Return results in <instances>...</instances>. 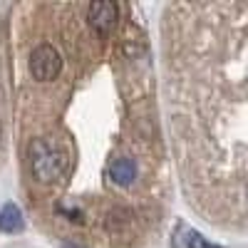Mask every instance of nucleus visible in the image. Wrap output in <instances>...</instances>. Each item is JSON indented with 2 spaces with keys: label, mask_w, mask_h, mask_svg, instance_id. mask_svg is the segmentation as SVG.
<instances>
[{
  "label": "nucleus",
  "mask_w": 248,
  "mask_h": 248,
  "mask_svg": "<svg viewBox=\"0 0 248 248\" xmlns=\"http://www.w3.org/2000/svg\"><path fill=\"white\" fill-rule=\"evenodd\" d=\"M117 15H119V8H117V3H109V0H102V3L87 5V23L102 37H105L114 28Z\"/></svg>",
  "instance_id": "3"
},
{
  "label": "nucleus",
  "mask_w": 248,
  "mask_h": 248,
  "mask_svg": "<svg viewBox=\"0 0 248 248\" xmlns=\"http://www.w3.org/2000/svg\"><path fill=\"white\" fill-rule=\"evenodd\" d=\"M23 229V214L15 203H5L0 211V231L3 233H17Z\"/></svg>",
  "instance_id": "5"
},
{
  "label": "nucleus",
  "mask_w": 248,
  "mask_h": 248,
  "mask_svg": "<svg viewBox=\"0 0 248 248\" xmlns=\"http://www.w3.org/2000/svg\"><path fill=\"white\" fill-rule=\"evenodd\" d=\"M107 176L114 186H119V189H129V186L139 179V164L132 156H117V159L109 161Z\"/></svg>",
  "instance_id": "4"
},
{
  "label": "nucleus",
  "mask_w": 248,
  "mask_h": 248,
  "mask_svg": "<svg viewBox=\"0 0 248 248\" xmlns=\"http://www.w3.org/2000/svg\"><path fill=\"white\" fill-rule=\"evenodd\" d=\"M28 159H30V174L40 184H57L70 174L72 159L67 147H62L57 139L37 137L28 144Z\"/></svg>",
  "instance_id": "1"
},
{
  "label": "nucleus",
  "mask_w": 248,
  "mask_h": 248,
  "mask_svg": "<svg viewBox=\"0 0 248 248\" xmlns=\"http://www.w3.org/2000/svg\"><path fill=\"white\" fill-rule=\"evenodd\" d=\"M186 246H189V248H221V246H214L206 238H201L199 233H189V236H186Z\"/></svg>",
  "instance_id": "6"
},
{
  "label": "nucleus",
  "mask_w": 248,
  "mask_h": 248,
  "mask_svg": "<svg viewBox=\"0 0 248 248\" xmlns=\"http://www.w3.org/2000/svg\"><path fill=\"white\" fill-rule=\"evenodd\" d=\"M62 72V55L57 47L43 43L37 45L30 55V75L37 82H52Z\"/></svg>",
  "instance_id": "2"
}]
</instances>
